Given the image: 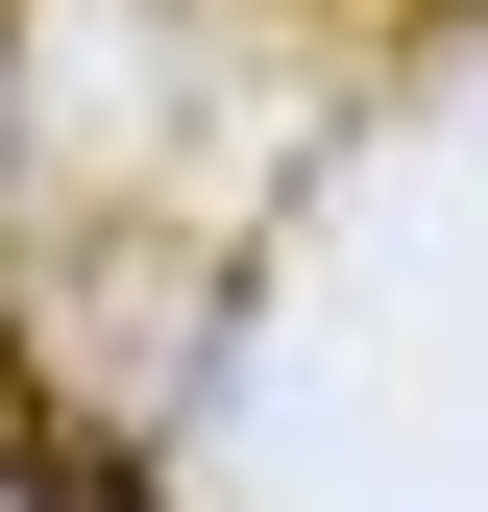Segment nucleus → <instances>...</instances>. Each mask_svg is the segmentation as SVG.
<instances>
[{
	"label": "nucleus",
	"mask_w": 488,
	"mask_h": 512,
	"mask_svg": "<svg viewBox=\"0 0 488 512\" xmlns=\"http://www.w3.org/2000/svg\"><path fill=\"white\" fill-rule=\"evenodd\" d=\"M25 512H147V488H122V464H74V439H49V464H25Z\"/></svg>",
	"instance_id": "1"
}]
</instances>
